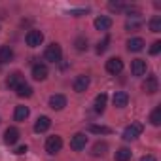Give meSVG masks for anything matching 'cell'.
Returning a JSON list of instances; mask_svg holds the SVG:
<instances>
[{"label":"cell","instance_id":"3","mask_svg":"<svg viewBox=\"0 0 161 161\" xmlns=\"http://www.w3.org/2000/svg\"><path fill=\"white\" fill-rule=\"evenodd\" d=\"M61 148H63V138H61L59 135L47 136V140H46V152H47V153L55 155V153L61 152Z\"/></svg>","mask_w":161,"mask_h":161},{"label":"cell","instance_id":"30","mask_svg":"<svg viewBox=\"0 0 161 161\" xmlns=\"http://www.w3.org/2000/svg\"><path fill=\"white\" fill-rule=\"evenodd\" d=\"M140 25H142V23H140V19H138V21H127L125 29H127V31H131V29H133V31H136V29H140Z\"/></svg>","mask_w":161,"mask_h":161},{"label":"cell","instance_id":"6","mask_svg":"<svg viewBox=\"0 0 161 161\" xmlns=\"http://www.w3.org/2000/svg\"><path fill=\"white\" fill-rule=\"evenodd\" d=\"M121 70H123V61H121L119 57H112V59L106 61V72H108V74L118 76Z\"/></svg>","mask_w":161,"mask_h":161},{"label":"cell","instance_id":"2","mask_svg":"<svg viewBox=\"0 0 161 161\" xmlns=\"http://www.w3.org/2000/svg\"><path fill=\"white\" fill-rule=\"evenodd\" d=\"M142 131H144V125H142L140 121H135V123H131V125L125 127V131H123V138H125V140H135L136 136H140Z\"/></svg>","mask_w":161,"mask_h":161},{"label":"cell","instance_id":"18","mask_svg":"<svg viewBox=\"0 0 161 161\" xmlns=\"http://www.w3.org/2000/svg\"><path fill=\"white\" fill-rule=\"evenodd\" d=\"M14 59V49L10 46H0V64H6Z\"/></svg>","mask_w":161,"mask_h":161},{"label":"cell","instance_id":"23","mask_svg":"<svg viewBox=\"0 0 161 161\" xmlns=\"http://www.w3.org/2000/svg\"><path fill=\"white\" fill-rule=\"evenodd\" d=\"M148 27L152 32H161V15H153L148 23Z\"/></svg>","mask_w":161,"mask_h":161},{"label":"cell","instance_id":"14","mask_svg":"<svg viewBox=\"0 0 161 161\" xmlns=\"http://www.w3.org/2000/svg\"><path fill=\"white\" fill-rule=\"evenodd\" d=\"M66 106V97L64 95H51L49 97V108L53 110H63Z\"/></svg>","mask_w":161,"mask_h":161},{"label":"cell","instance_id":"9","mask_svg":"<svg viewBox=\"0 0 161 161\" xmlns=\"http://www.w3.org/2000/svg\"><path fill=\"white\" fill-rule=\"evenodd\" d=\"M47 74H49V70H47V66L44 63H36L32 66V78L36 80V82H44V80L47 78Z\"/></svg>","mask_w":161,"mask_h":161},{"label":"cell","instance_id":"19","mask_svg":"<svg viewBox=\"0 0 161 161\" xmlns=\"http://www.w3.org/2000/svg\"><path fill=\"white\" fill-rule=\"evenodd\" d=\"M106 101H108V95H106V93H99V95L95 97V112H97V114H103V112H104Z\"/></svg>","mask_w":161,"mask_h":161},{"label":"cell","instance_id":"5","mask_svg":"<svg viewBox=\"0 0 161 161\" xmlns=\"http://www.w3.org/2000/svg\"><path fill=\"white\" fill-rule=\"evenodd\" d=\"M89 84H91L89 76H86V74H80V76H76V80H74L72 87H74V91H76V93H84V91H87Z\"/></svg>","mask_w":161,"mask_h":161},{"label":"cell","instance_id":"27","mask_svg":"<svg viewBox=\"0 0 161 161\" xmlns=\"http://www.w3.org/2000/svg\"><path fill=\"white\" fill-rule=\"evenodd\" d=\"M74 46H76V49H78V51H84V49H87V38H84V36L76 38Z\"/></svg>","mask_w":161,"mask_h":161},{"label":"cell","instance_id":"28","mask_svg":"<svg viewBox=\"0 0 161 161\" xmlns=\"http://www.w3.org/2000/svg\"><path fill=\"white\" fill-rule=\"evenodd\" d=\"M108 44H110V36H104V40L103 42H99V46H97V53L101 55V53H104L106 51V47H108Z\"/></svg>","mask_w":161,"mask_h":161},{"label":"cell","instance_id":"25","mask_svg":"<svg viewBox=\"0 0 161 161\" xmlns=\"http://www.w3.org/2000/svg\"><path fill=\"white\" fill-rule=\"evenodd\" d=\"M89 131L95 133V135H110L112 129L106 127V125H89Z\"/></svg>","mask_w":161,"mask_h":161},{"label":"cell","instance_id":"7","mask_svg":"<svg viewBox=\"0 0 161 161\" xmlns=\"http://www.w3.org/2000/svg\"><path fill=\"white\" fill-rule=\"evenodd\" d=\"M86 144H87V136H86L84 133H76V135L70 138V148H72L74 152H82V150L86 148Z\"/></svg>","mask_w":161,"mask_h":161},{"label":"cell","instance_id":"10","mask_svg":"<svg viewBox=\"0 0 161 161\" xmlns=\"http://www.w3.org/2000/svg\"><path fill=\"white\" fill-rule=\"evenodd\" d=\"M23 82H25V80H23V74H21V72H12V74L6 78V86H8L10 89H14V91H15Z\"/></svg>","mask_w":161,"mask_h":161},{"label":"cell","instance_id":"32","mask_svg":"<svg viewBox=\"0 0 161 161\" xmlns=\"http://www.w3.org/2000/svg\"><path fill=\"white\" fill-rule=\"evenodd\" d=\"M140 161H157V159H155L153 155H150V153H148V155H142V157H140Z\"/></svg>","mask_w":161,"mask_h":161},{"label":"cell","instance_id":"24","mask_svg":"<svg viewBox=\"0 0 161 161\" xmlns=\"http://www.w3.org/2000/svg\"><path fill=\"white\" fill-rule=\"evenodd\" d=\"M150 121H152V125H161V106H155L153 108V112L150 114Z\"/></svg>","mask_w":161,"mask_h":161},{"label":"cell","instance_id":"17","mask_svg":"<svg viewBox=\"0 0 161 161\" xmlns=\"http://www.w3.org/2000/svg\"><path fill=\"white\" fill-rule=\"evenodd\" d=\"M144 46H146V44H144V40H142V38H138V36H136V38H131V40L127 42V49H129V51H133V53L142 51V49H144Z\"/></svg>","mask_w":161,"mask_h":161},{"label":"cell","instance_id":"11","mask_svg":"<svg viewBox=\"0 0 161 161\" xmlns=\"http://www.w3.org/2000/svg\"><path fill=\"white\" fill-rule=\"evenodd\" d=\"M146 61L144 59H135L133 63H131V74L133 76H144L146 74Z\"/></svg>","mask_w":161,"mask_h":161},{"label":"cell","instance_id":"15","mask_svg":"<svg viewBox=\"0 0 161 161\" xmlns=\"http://www.w3.org/2000/svg\"><path fill=\"white\" fill-rule=\"evenodd\" d=\"M49 127H51V119H49L47 116H40V118L36 119V123H34V131H36V133H46Z\"/></svg>","mask_w":161,"mask_h":161},{"label":"cell","instance_id":"13","mask_svg":"<svg viewBox=\"0 0 161 161\" xmlns=\"http://www.w3.org/2000/svg\"><path fill=\"white\" fill-rule=\"evenodd\" d=\"M112 103H114V106H116V108H125V106L129 104V95H127L125 91H116V93H114Z\"/></svg>","mask_w":161,"mask_h":161},{"label":"cell","instance_id":"29","mask_svg":"<svg viewBox=\"0 0 161 161\" xmlns=\"http://www.w3.org/2000/svg\"><path fill=\"white\" fill-rule=\"evenodd\" d=\"M108 8H110L112 12H123L127 6H125L123 2H110V4H108Z\"/></svg>","mask_w":161,"mask_h":161},{"label":"cell","instance_id":"1","mask_svg":"<svg viewBox=\"0 0 161 161\" xmlns=\"http://www.w3.org/2000/svg\"><path fill=\"white\" fill-rule=\"evenodd\" d=\"M61 57H63V49H61V46L55 44V42L49 44V46L46 47V51H44V59H46L47 63H59Z\"/></svg>","mask_w":161,"mask_h":161},{"label":"cell","instance_id":"20","mask_svg":"<svg viewBox=\"0 0 161 161\" xmlns=\"http://www.w3.org/2000/svg\"><path fill=\"white\" fill-rule=\"evenodd\" d=\"M29 114H31V110H29L27 106H15L14 118H15V121H25V119L29 118Z\"/></svg>","mask_w":161,"mask_h":161},{"label":"cell","instance_id":"33","mask_svg":"<svg viewBox=\"0 0 161 161\" xmlns=\"http://www.w3.org/2000/svg\"><path fill=\"white\" fill-rule=\"evenodd\" d=\"M25 152H27V146H19V148L15 150V153H17V155H21V153H25Z\"/></svg>","mask_w":161,"mask_h":161},{"label":"cell","instance_id":"31","mask_svg":"<svg viewBox=\"0 0 161 161\" xmlns=\"http://www.w3.org/2000/svg\"><path fill=\"white\" fill-rule=\"evenodd\" d=\"M159 51H161V42H153L152 47H150V53H152V55H157Z\"/></svg>","mask_w":161,"mask_h":161},{"label":"cell","instance_id":"16","mask_svg":"<svg viewBox=\"0 0 161 161\" xmlns=\"http://www.w3.org/2000/svg\"><path fill=\"white\" fill-rule=\"evenodd\" d=\"M110 27H112V19L108 15H99L95 19V29L97 31H108Z\"/></svg>","mask_w":161,"mask_h":161},{"label":"cell","instance_id":"22","mask_svg":"<svg viewBox=\"0 0 161 161\" xmlns=\"http://www.w3.org/2000/svg\"><path fill=\"white\" fill-rule=\"evenodd\" d=\"M15 93H17V97H31V95H32V87H31L27 82H23V84L15 89Z\"/></svg>","mask_w":161,"mask_h":161},{"label":"cell","instance_id":"8","mask_svg":"<svg viewBox=\"0 0 161 161\" xmlns=\"http://www.w3.org/2000/svg\"><path fill=\"white\" fill-rule=\"evenodd\" d=\"M142 89H144L148 95H153V93H157V89H159V82H157V76H155V74H150V76L146 78V82H144Z\"/></svg>","mask_w":161,"mask_h":161},{"label":"cell","instance_id":"4","mask_svg":"<svg viewBox=\"0 0 161 161\" xmlns=\"http://www.w3.org/2000/svg\"><path fill=\"white\" fill-rule=\"evenodd\" d=\"M25 40H27V46H31V47H38V46L44 42V32H42V31H36V29H32V31H29V32H27Z\"/></svg>","mask_w":161,"mask_h":161},{"label":"cell","instance_id":"12","mask_svg":"<svg viewBox=\"0 0 161 161\" xmlns=\"http://www.w3.org/2000/svg\"><path fill=\"white\" fill-rule=\"evenodd\" d=\"M19 136H21V133H19L17 127H8L6 133H4V142L10 144V146H14V144L19 140Z\"/></svg>","mask_w":161,"mask_h":161},{"label":"cell","instance_id":"21","mask_svg":"<svg viewBox=\"0 0 161 161\" xmlns=\"http://www.w3.org/2000/svg\"><path fill=\"white\" fill-rule=\"evenodd\" d=\"M131 155H133V152L129 148H119L116 152V161H131Z\"/></svg>","mask_w":161,"mask_h":161},{"label":"cell","instance_id":"26","mask_svg":"<svg viewBox=\"0 0 161 161\" xmlns=\"http://www.w3.org/2000/svg\"><path fill=\"white\" fill-rule=\"evenodd\" d=\"M108 150V144L106 142H95L93 144V155H104Z\"/></svg>","mask_w":161,"mask_h":161}]
</instances>
